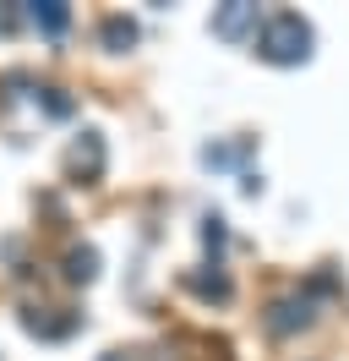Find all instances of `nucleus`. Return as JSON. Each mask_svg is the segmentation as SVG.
<instances>
[{
  "label": "nucleus",
  "mask_w": 349,
  "mask_h": 361,
  "mask_svg": "<svg viewBox=\"0 0 349 361\" xmlns=\"http://www.w3.org/2000/svg\"><path fill=\"white\" fill-rule=\"evenodd\" d=\"M251 44H257V55L267 66H300V61H311L317 33H311V23H305L300 11H273V17L257 27Z\"/></svg>",
  "instance_id": "obj_1"
},
{
  "label": "nucleus",
  "mask_w": 349,
  "mask_h": 361,
  "mask_svg": "<svg viewBox=\"0 0 349 361\" xmlns=\"http://www.w3.org/2000/svg\"><path fill=\"white\" fill-rule=\"evenodd\" d=\"M257 27H262V11L251 6V0H229V6H218V11H213V33L224 39V44L257 39Z\"/></svg>",
  "instance_id": "obj_2"
},
{
  "label": "nucleus",
  "mask_w": 349,
  "mask_h": 361,
  "mask_svg": "<svg viewBox=\"0 0 349 361\" xmlns=\"http://www.w3.org/2000/svg\"><path fill=\"white\" fill-rule=\"evenodd\" d=\"M311 317H317V301H311V295H279L262 323H267L273 339H284V334H295V329H311Z\"/></svg>",
  "instance_id": "obj_3"
},
{
  "label": "nucleus",
  "mask_w": 349,
  "mask_h": 361,
  "mask_svg": "<svg viewBox=\"0 0 349 361\" xmlns=\"http://www.w3.org/2000/svg\"><path fill=\"white\" fill-rule=\"evenodd\" d=\"M65 170H71V180H99L104 176V137L82 132L71 142V154H65Z\"/></svg>",
  "instance_id": "obj_4"
},
{
  "label": "nucleus",
  "mask_w": 349,
  "mask_h": 361,
  "mask_svg": "<svg viewBox=\"0 0 349 361\" xmlns=\"http://www.w3.org/2000/svg\"><path fill=\"white\" fill-rule=\"evenodd\" d=\"M27 17H33V27H39V33L61 39L65 27H71V6H61V0H44V6H27Z\"/></svg>",
  "instance_id": "obj_5"
},
{
  "label": "nucleus",
  "mask_w": 349,
  "mask_h": 361,
  "mask_svg": "<svg viewBox=\"0 0 349 361\" xmlns=\"http://www.w3.org/2000/svg\"><path fill=\"white\" fill-rule=\"evenodd\" d=\"M99 44L115 49V55H126V49L137 44V23H131V17H104V23H99Z\"/></svg>",
  "instance_id": "obj_6"
},
{
  "label": "nucleus",
  "mask_w": 349,
  "mask_h": 361,
  "mask_svg": "<svg viewBox=\"0 0 349 361\" xmlns=\"http://www.w3.org/2000/svg\"><path fill=\"white\" fill-rule=\"evenodd\" d=\"M180 285H186L191 295H202V301H229V295H235V285H229L218 269H213V274H186Z\"/></svg>",
  "instance_id": "obj_7"
},
{
  "label": "nucleus",
  "mask_w": 349,
  "mask_h": 361,
  "mask_svg": "<svg viewBox=\"0 0 349 361\" xmlns=\"http://www.w3.org/2000/svg\"><path fill=\"white\" fill-rule=\"evenodd\" d=\"M93 274H99V252L93 247H71L65 252V279H71V285H87Z\"/></svg>",
  "instance_id": "obj_8"
},
{
  "label": "nucleus",
  "mask_w": 349,
  "mask_h": 361,
  "mask_svg": "<svg viewBox=\"0 0 349 361\" xmlns=\"http://www.w3.org/2000/svg\"><path fill=\"white\" fill-rule=\"evenodd\" d=\"M251 154V142L240 137V142H224V148H202V164H213V170H224V164H235V159Z\"/></svg>",
  "instance_id": "obj_9"
},
{
  "label": "nucleus",
  "mask_w": 349,
  "mask_h": 361,
  "mask_svg": "<svg viewBox=\"0 0 349 361\" xmlns=\"http://www.w3.org/2000/svg\"><path fill=\"white\" fill-rule=\"evenodd\" d=\"M202 241H208V247H224V219H218V214H208V219H202Z\"/></svg>",
  "instance_id": "obj_10"
},
{
  "label": "nucleus",
  "mask_w": 349,
  "mask_h": 361,
  "mask_svg": "<svg viewBox=\"0 0 349 361\" xmlns=\"http://www.w3.org/2000/svg\"><path fill=\"white\" fill-rule=\"evenodd\" d=\"M44 104H49V115H71V99L61 88H44Z\"/></svg>",
  "instance_id": "obj_11"
},
{
  "label": "nucleus",
  "mask_w": 349,
  "mask_h": 361,
  "mask_svg": "<svg viewBox=\"0 0 349 361\" xmlns=\"http://www.w3.org/2000/svg\"><path fill=\"white\" fill-rule=\"evenodd\" d=\"M109 361H115V356H109Z\"/></svg>",
  "instance_id": "obj_12"
}]
</instances>
